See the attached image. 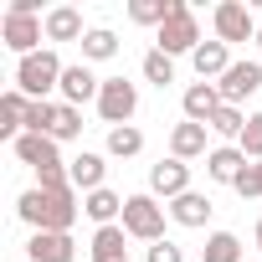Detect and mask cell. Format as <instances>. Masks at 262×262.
I'll return each instance as SVG.
<instances>
[{
    "instance_id": "obj_21",
    "label": "cell",
    "mask_w": 262,
    "mask_h": 262,
    "mask_svg": "<svg viewBox=\"0 0 262 262\" xmlns=\"http://www.w3.org/2000/svg\"><path fill=\"white\" fill-rule=\"evenodd\" d=\"M123 236H128V231H123L118 221H113V226H98V231H93V247H88L93 262H128V257H123Z\"/></svg>"
},
{
    "instance_id": "obj_12",
    "label": "cell",
    "mask_w": 262,
    "mask_h": 262,
    "mask_svg": "<svg viewBox=\"0 0 262 262\" xmlns=\"http://www.w3.org/2000/svg\"><path fill=\"white\" fill-rule=\"evenodd\" d=\"M57 93H62V103H72V108H77V103H88V98H98V93H103V77H93V72H88V62H77V67H67V72H62V88H57Z\"/></svg>"
},
{
    "instance_id": "obj_32",
    "label": "cell",
    "mask_w": 262,
    "mask_h": 262,
    "mask_svg": "<svg viewBox=\"0 0 262 262\" xmlns=\"http://www.w3.org/2000/svg\"><path fill=\"white\" fill-rule=\"evenodd\" d=\"M149 262H185V252H180L175 242H155V247H149Z\"/></svg>"
},
{
    "instance_id": "obj_28",
    "label": "cell",
    "mask_w": 262,
    "mask_h": 262,
    "mask_svg": "<svg viewBox=\"0 0 262 262\" xmlns=\"http://www.w3.org/2000/svg\"><path fill=\"white\" fill-rule=\"evenodd\" d=\"M144 77H149L155 88H170V82H175V57H165V52H149V57H144Z\"/></svg>"
},
{
    "instance_id": "obj_22",
    "label": "cell",
    "mask_w": 262,
    "mask_h": 262,
    "mask_svg": "<svg viewBox=\"0 0 262 262\" xmlns=\"http://www.w3.org/2000/svg\"><path fill=\"white\" fill-rule=\"evenodd\" d=\"M201 262H247V252H242V242L231 231H211L206 247H201Z\"/></svg>"
},
{
    "instance_id": "obj_33",
    "label": "cell",
    "mask_w": 262,
    "mask_h": 262,
    "mask_svg": "<svg viewBox=\"0 0 262 262\" xmlns=\"http://www.w3.org/2000/svg\"><path fill=\"white\" fill-rule=\"evenodd\" d=\"M257 247H262V221H257Z\"/></svg>"
},
{
    "instance_id": "obj_13",
    "label": "cell",
    "mask_w": 262,
    "mask_h": 262,
    "mask_svg": "<svg viewBox=\"0 0 262 262\" xmlns=\"http://www.w3.org/2000/svg\"><path fill=\"white\" fill-rule=\"evenodd\" d=\"M103 175H108V165H103V155H77V160H67V180H72V190H82V195H93V190H103Z\"/></svg>"
},
{
    "instance_id": "obj_30",
    "label": "cell",
    "mask_w": 262,
    "mask_h": 262,
    "mask_svg": "<svg viewBox=\"0 0 262 262\" xmlns=\"http://www.w3.org/2000/svg\"><path fill=\"white\" fill-rule=\"evenodd\" d=\"M47 128H52V98L26 108V134H47Z\"/></svg>"
},
{
    "instance_id": "obj_16",
    "label": "cell",
    "mask_w": 262,
    "mask_h": 262,
    "mask_svg": "<svg viewBox=\"0 0 262 262\" xmlns=\"http://www.w3.org/2000/svg\"><path fill=\"white\" fill-rule=\"evenodd\" d=\"M190 62H195V72H201V82H221L226 77V67H231V52H226V41H201L195 52H190Z\"/></svg>"
},
{
    "instance_id": "obj_5",
    "label": "cell",
    "mask_w": 262,
    "mask_h": 262,
    "mask_svg": "<svg viewBox=\"0 0 262 262\" xmlns=\"http://www.w3.org/2000/svg\"><path fill=\"white\" fill-rule=\"evenodd\" d=\"M139 113V88L128 77H103V93H98V118L108 128H123L128 118Z\"/></svg>"
},
{
    "instance_id": "obj_4",
    "label": "cell",
    "mask_w": 262,
    "mask_h": 262,
    "mask_svg": "<svg viewBox=\"0 0 262 262\" xmlns=\"http://www.w3.org/2000/svg\"><path fill=\"white\" fill-rule=\"evenodd\" d=\"M165 211L170 206H160L155 195H128L123 201V231L155 247V242H165Z\"/></svg>"
},
{
    "instance_id": "obj_14",
    "label": "cell",
    "mask_w": 262,
    "mask_h": 262,
    "mask_svg": "<svg viewBox=\"0 0 262 262\" xmlns=\"http://www.w3.org/2000/svg\"><path fill=\"white\" fill-rule=\"evenodd\" d=\"M216 108H221V88L216 82H190L185 88V118L190 123H211Z\"/></svg>"
},
{
    "instance_id": "obj_18",
    "label": "cell",
    "mask_w": 262,
    "mask_h": 262,
    "mask_svg": "<svg viewBox=\"0 0 262 262\" xmlns=\"http://www.w3.org/2000/svg\"><path fill=\"white\" fill-rule=\"evenodd\" d=\"M170 155L175 160H201L206 155V123H175V134H170Z\"/></svg>"
},
{
    "instance_id": "obj_1",
    "label": "cell",
    "mask_w": 262,
    "mask_h": 262,
    "mask_svg": "<svg viewBox=\"0 0 262 262\" xmlns=\"http://www.w3.org/2000/svg\"><path fill=\"white\" fill-rule=\"evenodd\" d=\"M16 211H21V221L31 226V231H72V221H77V190L72 185H62V190H26L21 201H16Z\"/></svg>"
},
{
    "instance_id": "obj_6",
    "label": "cell",
    "mask_w": 262,
    "mask_h": 262,
    "mask_svg": "<svg viewBox=\"0 0 262 262\" xmlns=\"http://www.w3.org/2000/svg\"><path fill=\"white\" fill-rule=\"evenodd\" d=\"M211 26H216V41H257V16H252V6H242V0H221V6L211 11Z\"/></svg>"
},
{
    "instance_id": "obj_11",
    "label": "cell",
    "mask_w": 262,
    "mask_h": 262,
    "mask_svg": "<svg viewBox=\"0 0 262 262\" xmlns=\"http://www.w3.org/2000/svg\"><path fill=\"white\" fill-rule=\"evenodd\" d=\"M247 165H252V160H247L236 144H221V149H211V155H206V175H211L216 185H236Z\"/></svg>"
},
{
    "instance_id": "obj_26",
    "label": "cell",
    "mask_w": 262,
    "mask_h": 262,
    "mask_svg": "<svg viewBox=\"0 0 262 262\" xmlns=\"http://www.w3.org/2000/svg\"><path fill=\"white\" fill-rule=\"evenodd\" d=\"M175 11V0H134L128 6V21H139V26H165Z\"/></svg>"
},
{
    "instance_id": "obj_31",
    "label": "cell",
    "mask_w": 262,
    "mask_h": 262,
    "mask_svg": "<svg viewBox=\"0 0 262 262\" xmlns=\"http://www.w3.org/2000/svg\"><path fill=\"white\" fill-rule=\"evenodd\" d=\"M236 190L252 201V195H262V160H252L247 170H242V180H236Z\"/></svg>"
},
{
    "instance_id": "obj_8",
    "label": "cell",
    "mask_w": 262,
    "mask_h": 262,
    "mask_svg": "<svg viewBox=\"0 0 262 262\" xmlns=\"http://www.w3.org/2000/svg\"><path fill=\"white\" fill-rule=\"evenodd\" d=\"M216 88H221V103L242 108V103L262 88V62H231V67H226V77H221Z\"/></svg>"
},
{
    "instance_id": "obj_24",
    "label": "cell",
    "mask_w": 262,
    "mask_h": 262,
    "mask_svg": "<svg viewBox=\"0 0 262 262\" xmlns=\"http://www.w3.org/2000/svg\"><path fill=\"white\" fill-rule=\"evenodd\" d=\"M47 134L62 144V139H77L82 134V113L72 108V103H52V128H47Z\"/></svg>"
},
{
    "instance_id": "obj_7",
    "label": "cell",
    "mask_w": 262,
    "mask_h": 262,
    "mask_svg": "<svg viewBox=\"0 0 262 262\" xmlns=\"http://www.w3.org/2000/svg\"><path fill=\"white\" fill-rule=\"evenodd\" d=\"M0 36H6V47H11L16 57H31V52H41L47 21H41V16H11V11H6V21H0Z\"/></svg>"
},
{
    "instance_id": "obj_15",
    "label": "cell",
    "mask_w": 262,
    "mask_h": 262,
    "mask_svg": "<svg viewBox=\"0 0 262 262\" xmlns=\"http://www.w3.org/2000/svg\"><path fill=\"white\" fill-rule=\"evenodd\" d=\"M26 108H31V98H26L21 88H11L6 98H0V134H6L11 144L26 134Z\"/></svg>"
},
{
    "instance_id": "obj_10",
    "label": "cell",
    "mask_w": 262,
    "mask_h": 262,
    "mask_svg": "<svg viewBox=\"0 0 262 262\" xmlns=\"http://www.w3.org/2000/svg\"><path fill=\"white\" fill-rule=\"evenodd\" d=\"M26 252H31V262H72L77 257V242L67 231H31Z\"/></svg>"
},
{
    "instance_id": "obj_27",
    "label": "cell",
    "mask_w": 262,
    "mask_h": 262,
    "mask_svg": "<svg viewBox=\"0 0 262 262\" xmlns=\"http://www.w3.org/2000/svg\"><path fill=\"white\" fill-rule=\"evenodd\" d=\"M206 128H211V134H221V139H242L247 113H242V108H231V103H221V108H216V118H211Z\"/></svg>"
},
{
    "instance_id": "obj_2",
    "label": "cell",
    "mask_w": 262,
    "mask_h": 262,
    "mask_svg": "<svg viewBox=\"0 0 262 262\" xmlns=\"http://www.w3.org/2000/svg\"><path fill=\"white\" fill-rule=\"evenodd\" d=\"M62 62H57V52L52 47H41V52H31V57H21L16 62V88L31 98V103H47V93L52 88H62Z\"/></svg>"
},
{
    "instance_id": "obj_34",
    "label": "cell",
    "mask_w": 262,
    "mask_h": 262,
    "mask_svg": "<svg viewBox=\"0 0 262 262\" xmlns=\"http://www.w3.org/2000/svg\"><path fill=\"white\" fill-rule=\"evenodd\" d=\"M257 47H262V31H257Z\"/></svg>"
},
{
    "instance_id": "obj_19",
    "label": "cell",
    "mask_w": 262,
    "mask_h": 262,
    "mask_svg": "<svg viewBox=\"0 0 262 262\" xmlns=\"http://www.w3.org/2000/svg\"><path fill=\"white\" fill-rule=\"evenodd\" d=\"M88 31H82V16L72 11V6H57V11H47V41H82Z\"/></svg>"
},
{
    "instance_id": "obj_9",
    "label": "cell",
    "mask_w": 262,
    "mask_h": 262,
    "mask_svg": "<svg viewBox=\"0 0 262 262\" xmlns=\"http://www.w3.org/2000/svg\"><path fill=\"white\" fill-rule=\"evenodd\" d=\"M190 190V165L185 160H160V165H149V195H165V201H175V195H185Z\"/></svg>"
},
{
    "instance_id": "obj_20",
    "label": "cell",
    "mask_w": 262,
    "mask_h": 262,
    "mask_svg": "<svg viewBox=\"0 0 262 262\" xmlns=\"http://www.w3.org/2000/svg\"><path fill=\"white\" fill-rule=\"evenodd\" d=\"M123 201H128V195H118V190H108V185H103V190L82 195V211H88L98 226H113V216H123Z\"/></svg>"
},
{
    "instance_id": "obj_17",
    "label": "cell",
    "mask_w": 262,
    "mask_h": 262,
    "mask_svg": "<svg viewBox=\"0 0 262 262\" xmlns=\"http://www.w3.org/2000/svg\"><path fill=\"white\" fill-rule=\"evenodd\" d=\"M211 211H216V206H211V195H201V190H185V195L170 201V216H175L180 226H206Z\"/></svg>"
},
{
    "instance_id": "obj_3",
    "label": "cell",
    "mask_w": 262,
    "mask_h": 262,
    "mask_svg": "<svg viewBox=\"0 0 262 262\" xmlns=\"http://www.w3.org/2000/svg\"><path fill=\"white\" fill-rule=\"evenodd\" d=\"M195 47H201V21H195V11L185 6V0H175L170 21H165V26H160V36H155V52L180 57V52H195Z\"/></svg>"
},
{
    "instance_id": "obj_23",
    "label": "cell",
    "mask_w": 262,
    "mask_h": 262,
    "mask_svg": "<svg viewBox=\"0 0 262 262\" xmlns=\"http://www.w3.org/2000/svg\"><path fill=\"white\" fill-rule=\"evenodd\" d=\"M108 57H118V36L108 26H93L82 36V62H108Z\"/></svg>"
},
{
    "instance_id": "obj_25",
    "label": "cell",
    "mask_w": 262,
    "mask_h": 262,
    "mask_svg": "<svg viewBox=\"0 0 262 262\" xmlns=\"http://www.w3.org/2000/svg\"><path fill=\"white\" fill-rule=\"evenodd\" d=\"M139 149H144V134H139L134 123H123V128H108V155H113V160H134Z\"/></svg>"
},
{
    "instance_id": "obj_29",
    "label": "cell",
    "mask_w": 262,
    "mask_h": 262,
    "mask_svg": "<svg viewBox=\"0 0 262 262\" xmlns=\"http://www.w3.org/2000/svg\"><path fill=\"white\" fill-rule=\"evenodd\" d=\"M236 149H242L247 160H262V113H252V118H247V128H242Z\"/></svg>"
}]
</instances>
